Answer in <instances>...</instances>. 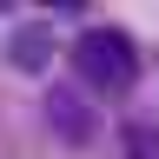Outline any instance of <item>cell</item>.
<instances>
[{"mask_svg": "<svg viewBox=\"0 0 159 159\" xmlns=\"http://www.w3.org/2000/svg\"><path fill=\"white\" fill-rule=\"evenodd\" d=\"M73 73L86 80V93L119 99V93H133V80H139V53H133V40L119 27H86L73 40Z\"/></svg>", "mask_w": 159, "mask_h": 159, "instance_id": "6da1fadb", "label": "cell"}, {"mask_svg": "<svg viewBox=\"0 0 159 159\" xmlns=\"http://www.w3.org/2000/svg\"><path fill=\"white\" fill-rule=\"evenodd\" d=\"M47 119H53L60 139H73V146H86L93 126H99V119H93V99L80 93V86H53V93H47Z\"/></svg>", "mask_w": 159, "mask_h": 159, "instance_id": "7a4b0ae2", "label": "cell"}, {"mask_svg": "<svg viewBox=\"0 0 159 159\" xmlns=\"http://www.w3.org/2000/svg\"><path fill=\"white\" fill-rule=\"evenodd\" d=\"M7 60L13 66H47V27H20L7 40Z\"/></svg>", "mask_w": 159, "mask_h": 159, "instance_id": "3957f363", "label": "cell"}, {"mask_svg": "<svg viewBox=\"0 0 159 159\" xmlns=\"http://www.w3.org/2000/svg\"><path fill=\"white\" fill-rule=\"evenodd\" d=\"M119 139H126V159H159V126H146V119H126Z\"/></svg>", "mask_w": 159, "mask_h": 159, "instance_id": "277c9868", "label": "cell"}]
</instances>
